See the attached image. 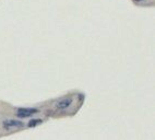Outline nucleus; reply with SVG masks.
I'll return each instance as SVG.
<instances>
[{
	"label": "nucleus",
	"instance_id": "1",
	"mask_svg": "<svg viewBox=\"0 0 155 140\" xmlns=\"http://www.w3.org/2000/svg\"><path fill=\"white\" fill-rule=\"evenodd\" d=\"M3 127L7 129H16V128H22L23 123L20 121H13V119H8L3 121Z\"/></svg>",
	"mask_w": 155,
	"mask_h": 140
},
{
	"label": "nucleus",
	"instance_id": "2",
	"mask_svg": "<svg viewBox=\"0 0 155 140\" xmlns=\"http://www.w3.org/2000/svg\"><path fill=\"white\" fill-rule=\"evenodd\" d=\"M37 112L38 111L36 108H19L16 115L19 117H29V116H32V115L37 113Z\"/></svg>",
	"mask_w": 155,
	"mask_h": 140
},
{
	"label": "nucleus",
	"instance_id": "3",
	"mask_svg": "<svg viewBox=\"0 0 155 140\" xmlns=\"http://www.w3.org/2000/svg\"><path fill=\"white\" fill-rule=\"evenodd\" d=\"M71 103H72V99L71 98H63V99L59 100L55 106L58 109H65V108L69 107L70 105H71Z\"/></svg>",
	"mask_w": 155,
	"mask_h": 140
},
{
	"label": "nucleus",
	"instance_id": "4",
	"mask_svg": "<svg viewBox=\"0 0 155 140\" xmlns=\"http://www.w3.org/2000/svg\"><path fill=\"white\" fill-rule=\"evenodd\" d=\"M42 123H43L42 119H32V121L29 123V126L30 127H35V126H37V125L42 124Z\"/></svg>",
	"mask_w": 155,
	"mask_h": 140
},
{
	"label": "nucleus",
	"instance_id": "5",
	"mask_svg": "<svg viewBox=\"0 0 155 140\" xmlns=\"http://www.w3.org/2000/svg\"><path fill=\"white\" fill-rule=\"evenodd\" d=\"M136 1H140V0H136Z\"/></svg>",
	"mask_w": 155,
	"mask_h": 140
}]
</instances>
